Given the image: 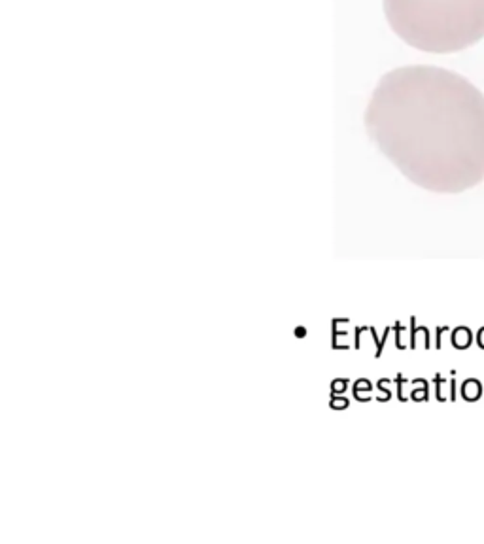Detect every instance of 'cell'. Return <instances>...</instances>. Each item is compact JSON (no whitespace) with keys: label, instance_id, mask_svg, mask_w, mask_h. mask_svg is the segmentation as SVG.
<instances>
[{"label":"cell","instance_id":"6da1fadb","mask_svg":"<svg viewBox=\"0 0 484 544\" xmlns=\"http://www.w3.org/2000/svg\"><path fill=\"white\" fill-rule=\"evenodd\" d=\"M374 146L412 184L459 193L484 180V94L437 66H403L378 82L365 112Z\"/></svg>","mask_w":484,"mask_h":544},{"label":"cell","instance_id":"7a4b0ae2","mask_svg":"<svg viewBox=\"0 0 484 544\" xmlns=\"http://www.w3.org/2000/svg\"><path fill=\"white\" fill-rule=\"evenodd\" d=\"M391 30L429 53L465 50L484 38V0H384Z\"/></svg>","mask_w":484,"mask_h":544}]
</instances>
